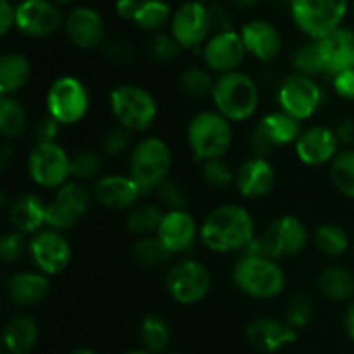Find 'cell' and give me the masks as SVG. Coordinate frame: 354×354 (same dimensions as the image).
<instances>
[{
  "label": "cell",
  "instance_id": "be15d7a7",
  "mask_svg": "<svg viewBox=\"0 0 354 354\" xmlns=\"http://www.w3.org/2000/svg\"><path fill=\"white\" fill-rule=\"evenodd\" d=\"M166 354H183V353H176V351H173V353H166Z\"/></svg>",
  "mask_w": 354,
  "mask_h": 354
},
{
  "label": "cell",
  "instance_id": "6da1fadb",
  "mask_svg": "<svg viewBox=\"0 0 354 354\" xmlns=\"http://www.w3.org/2000/svg\"><path fill=\"white\" fill-rule=\"evenodd\" d=\"M199 235L203 244L213 252H245L256 241V225L244 206L223 204L207 214Z\"/></svg>",
  "mask_w": 354,
  "mask_h": 354
},
{
  "label": "cell",
  "instance_id": "9f6ffc18",
  "mask_svg": "<svg viewBox=\"0 0 354 354\" xmlns=\"http://www.w3.org/2000/svg\"><path fill=\"white\" fill-rule=\"evenodd\" d=\"M344 330H346V334H348V337L354 342V301L353 303H349V306L346 308Z\"/></svg>",
  "mask_w": 354,
  "mask_h": 354
},
{
  "label": "cell",
  "instance_id": "b9f144b4",
  "mask_svg": "<svg viewBox=\"0 0 354 354\" xmlns=\"http://www.w3.org/2000/svg\"><path fill=\"white\" fill-rule=\"evenodd\" d=\"M315 304L308 294H296L287 304L286 322L294 328L306 327L310 320L313 318Z\"/></svg>",
  "mask_w": 354,
  "mask_h": 354
},
{
  "label": "cell",
  "instance_id": "94428289",
  "mask_svg": "<svg viewBox=\"0 0 354 354\" xmlns=\"http://www.w3.org/2000/svg\"><path fill=\"white\" fill-rule=\"evenodd\" d=\"M50 2H54V3H62V6H64V3H71L73 0H50Z\"/></svg>",
  "mask_w": 354,
  "mask_h": 354
},
{
  "label": "cell",
  "instance_id": "7a4b0ae2",
  "mask_svg": "<svg viewBox=\"0 0 354 354\" xmlns=\"http://www.w3.org/2000/svg\"><path fill=\"white\" fill-rule=\"evenodd\" d=\"M235 287L254 299H273L286 289V273L277 259L259 252H244L232 270Z\"/></svg>",
  "mask_w": 354,
  "mask_h": 354
},
{
  "label": "cell",
  "instance_id": "ffe728a7",
  "mask_svg": "<svg viewBox=\"0 0 354 354\" xmlns=\"http://www.w3.org/2000/svg\"><path fill=\"white\" fill-rule=\"evenodd\" d=\"M66 35L75 47L82 50H92L104 44V19L92 7H76L69 12L64 23Z\"/></svg>",
  "mask_w": 354,
  "mask_h": 354
},
{
  "label": "cell",
  "instance_id": "f5cc1de1",
  "mask_svg": "<svg viewBox=\"0 0 354 354\" xmlns=\"http://www.w3.org/2000/svg\"><path fill=\"white\" fill-rule=\"evenodd\" d=\"M209 14H211V24H213V28H216V33L218 31H230L232 30L230 12H228L225 7H221V6L211 7Z\"/></svg>",
  "mask_w": 354,
  "mask_h": 354
},
{
  "label": "cell",
  "instance_id": "60d3db41",
  "mask_svg": "<svg viewBox=\"0 0 354 354\" xmlns=\"http://www.w3.org/2000/svg\"><path fill=\"white\" fill-rule=\"evenodd\" d=\"M102 168V156L95 151H90V149L76 152L71 158V176L75 180H78V182L100 178Z\"/></svg>",
  "mask_w": 354,
  "mask_h": 354
},
{
  "label": "cell",
  "instance_id": "ba28073f",
  "mask_svg": "<svg viewBox=\"0 0 354 354\" xmlns=\"http://www.w3.org/2000/svg\"><path fill=\"white\" fill-rule=\"evenodd\" d=\"M48 116L59 124H76L86 116L90 109V95L85 83L71 75L59 76L48 86L47 99Z\"/></svg>",
  "mask_w": 354,
  "mask_h": 354
},
{
  "label": "cell",
  "instance_id": "484cf974",
  "mask_svg": "<svg viewBox=\"0 0 354 354\" xmlns=\"http://www.w3.org/2000/svg\"><path fill=\"white\" fill-rule=\"evenodd\" d=\"M9 223L16 232L35 235L47 225V204L37 194H21L9 207Z\"/></svg>",
  "mask_w": 354,
  "mask_h": 354
},
{
  "label": "cell",
  "instance_id": "7c38bea8",
  "mask_svg": "<svg viewBox=\"0 0 354 354\" xmlns=\"http://www.w3.org/2000/svg\"><path fill=\"white\" fill-rule=\"evenodd\" d=\"M322 99H324V93H322L320 85L310 76L297 75V73L287 76L280 83L279 92H277L280 111L297 121L310 120L320 107Z\"/></svg>",
  "mask_w": 354,
  "mask_h": 354
},
{
  "label": "cell",
  "instance_id": "603a6c76",
  "mask_svg": "<svg viewBox=\"0 0 354 354\" xmlns=\"http://www.w3.org/2000/svg\"><path fill=\"white\" fill-rule=\"evenodd\" d=\"M245 334H248L249 342L263 353L282 351L287 346L294 344L297 339L296 328L290 327L287 322L277 320L272 317H261L252 320L248 325Z\"/></svg>",
  "mask_w": 354,
  "mask_h": 354
},
{
  "label": "cell",
  "instance_id": "91938a15",
  "mask_svg": "<svg viewBox=\"0 0 354 354\" xmlns=\"http://www.w3.org/2000/svg\"><path fill=\"white\" fill-rule=\"evenodd\" d=\"M69 354H95V353L88 348H80V349H75V351L69 353Z\"/></svg>",
  "mask_w": 354,
  "mask_h": 354
},
{
  "label": "cell",
  "instance_id": "e575fe53",
  "mask_svg": "<svg viewBox=\"0 0 354 354\" xmlns=\"http://www.w3.org/2000/svg\"><path fill=\"white\" fill-rule=\"evenodd\" d=\"M171 9L165 0H140V7L135 14L133 23L140 30L159 33L166 23L171 21Z\"/></svg>",
  "mask_w": 354,
  "mask_h": 354
},
{
  "label": "cell",
  "instance_id": "f35d334b",
  "mask_svg": "<svg viewBox=\"0 0 354 354\" xmlns=\"http://www.w3.org/2000/svg\"><path fill=\"white\" fill-rule=\"evenodd\" d=\"M315 244L324 254L341 256L348 251L349 235L339 225L324 223L315 230Z\"/></svg>",
  "mask_w": 354,
  "mask_h": 354
},
{
  "label": "cell",
  "instance_id": "3957f363",
  "mask_svg": "<svg viewBox=\"0 0 354 354\" xmlns=\"http://www.w3.org/2000/svg\"><path fill=\"white\" fill-rule=\"evenodd\" d=\"M211 97L218 113L232 123L249 120L259 107L258 85L248 73L239 69L218 76Z\"/></svg>",
  "mask_w": 354,
  "mask_h": 354
},
{
  "label": "cell",
  "instance_id": "30bf717a",
  "mask_svg": "<svg viewBox=\"0 0 354 354\" xmlns=\"http://www.w3.org/2000/svg\"><path fill=\"white\" fill-rule=\"evenodd\" d=\"M28 173L44 189H61L71 178V158L57 142L35 144L28 156Z\"/></svg>",
  "mask_w": 354,
  "mask_h": 354
},
{
  "label": "cell",
  "instance_id": "4fadbf2b",
  "mask_svg": "<svg viewBox=\"0 0 354 354\" xmlns=\"http://www.w3.org/2000/svg\"><path fill=\"white\" fill-rule=\"evenodd\" d=\"M171 35L180 47L187 50H196V48L204 47L209 40V33L213 30L211 24L209 9L203 2L190 0L180 6L173 12L171 21Z\"/></svg>",
  "mask_w": 354,
  "mask_h": 354
},
{
  "label": "cell",
  "instance_id": "680465c9",
  "mask_svg": "<svg viewBox=\"0 0 354 354\" xmlns=\"http://www.w3.org/2000/svg\"><path fill=\"white\" fill-rule=\"evenodd\" d=\"M234 3H237L239 7H252L259 2V0H232Z\"/></svg>",
  "mask_w": 354,
  "mask_h": 354
},
{
  "label": "cell",
  "instance_id": "8d00e7d4",
  "mask_svg": "<svg viewBox=\"0 0 354 354\" xmlns=\"http://www.w3.org/2000/svg\"><path fill=\"white\" fill-rule=\"evenodd\" d=\"M330 180L342 196L354 199V149H346L330 162Z\"/></svg>",
  "mask_w": 354,
  "mask_h": 354
},
{
  "label": "cell",
  "instance_id": "ac0fdd59",
  "mask_svg": "<svg viewBox=\"0 0 354 354\" xmlns=\"http://www.w3.org/2000/svg\"><path fill=\"white\" fill-rule=\"evenodd\" d=\"M296 154L306 166L328 165L339 154V138L328 127H310L296 140Z\"/></svg>",
  "mask_w": 354,
  "mask_h": 354
},
{
  "label": "cell",
  "instance_id": "681fc988",
  "mask_svg": "<svg viewBox=\"0 0 354 354\" xmlns=\"http://www.w3.org/2000/svg\"><path fill=\"white\" fill-rule=\"evenodd\" d=\"M59 130H61V124L54 118H44V120H40L35 124V144H52V142H57Z\"/></svg>",
  "mask_w": 354,
  "mask_h": 354
},
{
  "label": "cell",
  "instance_id": "f546056e",
  "mask_svg": "<svg viewBox=\"0 0 354 354\" xmlns=\"http://www.w3.org/2000/svg\"><path fill=\"white\" fill-rule=\"evenodd\" d=\"M318 289L327 299H351L354 296V273L344 266H328L318 277Z\"/></svg>",
  "mask_w": 354,
  "mask_h": 354
},
{
  "label": "cell",
  "instance_id": "8992f818",
  "mask_svg": "<svg viewBox=\"0 0 354 354\" xmlns=\"http://www.w3.org/2000/svg\"><path fill=\"white\" fill-rule=\"evenodd\" d=\"M109 100L114 118L128 131L149 130L158 116V102L144 86L124 83L111 92Z\"/></svg>",
  "mask_w": 354,
  "mask_h": 354
},
{
  "label": "cell",
  "instance_id": "bcb514c9",
  "mask_svg": "<svg viewBox=\"0 0 354 354\" xmlns=\"http://www.w3.org/2000/svg\"><path fill=\"white\" fill-rule=\"evenodd\" d=\"M159 199L165 204L168 211L185 209L187 207V196L183 192L182 187L175 183L173 180H166L161 187H159Z\"/></svg>",
  "mask_w": 354,
  "mask_h": 354
},
{
  "label": "cell",
  "instance_id": "d6986e66",
  "mask_svg": "<svg viewBox=\"0 0 354 354\" xmlns=\"http://www.w3.org/2000/svg\"><path fill=\"white\" fill-rule=\"evenodd\" d=\"M277 183V171L263 156L245 159L235 171V187L245 199H261L268 196Z\"/></svg>",
  "mask_w": 354,
  "mask_h": 354
},
{
  "label": "cell",
  "instance_id": "03108f58",
  "mask_svg": "<svg viewBox=\"0 0 354 354\" xmlns=\"http://www.w3.org/2000/svg\"><path fill=\"white\" fill-rule=\"evenodd\" d=\"M9 2H12V3H14V2H16V0H9Z\"/></svg>",
  "mask_w": 354,
  "mask_h": 354
},
{
  "label": "cell",
  "instance_id": "7402d4cb",
  "mask_svg": "<svg viewBox=\"0 0 354 354\" xmlns=\"http://www.w3.org/2000/svg\"><path fill=\"white\" fill-rule=\"evenodd\" d=\"M156 235L171 254H182L196 244L199 230L189 211L176 209L166 211Z\"/></svg>",
  "mask_w": 354,
  "mask_h": 354
},
{
  "label": "cell",
  "instance_id": "11a10c76",
  "mask_svg": "<svg viewBox=\"0 0 354 354\" xmlns=\"http://www.w3.org/2000/svg\"><path fill=\"white\" fill-rule=\"evenodd\" d=\"M335 135L339 138V144L349 145L354 142V121L353 120H341L335 127Z\"/></svg>",
  "mask_w": 354,
  "mask_h": 354
},
{
  "label": "cell",
  "instance_id": "4dcf8cb0",
  "mask_svg": "<svg viewBox=\"0 0 354 354\" xmlns=\"http://www.w3.org/2000/svg\"><path fill=\"white\" fill-rule=\"evenodd\" d=\"M28 113L23 104L14 97L0 99V133L7 140H16L26 131Z\"/></svg>",
  "mask_w": 354,
  "mask_h": 354
},
{
  "label": "cell",
  "instance_id": "f907efd6",
  "mask_svg": "<svg viewBox=\"0 0 354 354\" xmlns=\"http://www.w3.org/2000/svg\"><path fill=\"white\" fill-rule=\"evenodd\" d=\"M335 93L344 100H354V69H348L344 73H339L332 80Z\"/></svg>",
  "mask_w": 354,
  "mask_h": 354
},
{
  "label": "cell",
  "instance_id": "d4e9b609",
  "mask_svg": "<svg viewBox=\"0 0 354 354\" xmlns=\"http://www.w3.org/2000/svg\"><path fill=\"white\" fill-rule=\"evenodd\" d=\"M248 54L261 62H270L280 54L282 38L273 23L266 19H252L239 31Z\"/></svg>",
  "mask_w": 354,
  "mask_h": 354
},
{
  "label": "cell",
  "instance_id": "7dc6e473",
  "mask_svg": "<svg viewBox=\"0 0 354 354\" xmlns=\"http://www.w3.org/2000/svg\"><path fill=\"white\" fill-rule=\"evenodd\" d=\"M131 131L124 130V128H114V130L107 131L106 137L102 140V149L106 154L109 156H120L130 147Z\"/></svg>",
  "mask_w": 354,
  "mask_h": 354
},
{
  "label": "cell",
  "instance_id": "cb8c5ba5",
  "mask_svg": "<svg viewBox=\"0 0 354 354\" xmlns=\"http://www.w3.org/2000/svg\"><path fill=\"white\" fill-rule=\"evenodd\" d=\"M318 41L325 75L337 76L348 69H354V31L341 26Z\"/></svg>",
  "mask_w": 354,
  "mask_h": 354
},
{
  "label": "cell",
  "instance_id": "4316f807",
  "mask_svg": "<svg viewBox=\"0 0 354 354\" xmlns=\"http://www.w3.org/2000/svg\"><path fill=\"white\" fill-rule=\"evenodd\" d=\"M50 290L47 275L40 272H17L7 282V296L17 308H31L40 304Z\"/></svg>",
  "mask_w": 354,
  "mask_h": 354
},
{
  "label": "cell",
  "instance_id": "7bdbcfd3",
  "mask_svg": "<svg viewBox=\"0 0 354 354\" xmlns=\"http://www.w3.org/2000/svg\"><path fill=\"white\" fill-rule=\"evenodd\" d=\"M203 178L213 189H227L235 183V171L223 158L203 162Z\"/></svg>",
  "mask_w": 354,
  "mask_h": 354
},
{
  "label": "cell",
  "instance_id": "e0dca14e",
  "mask_svg": "<svg viewBox=\"0 0 354 354\" xmlns=\"http://www.w3.org/2000/svg\"><path fill=\"white\" fill-rule=\"evenodd\" d=\"M61 24V12L50 0H21L16 6V28L26 37H50Z\"/></svg>",
  "mask_w": 354,
  "mask_h": 354
},
{
  "label": "cell",
  "instance_id": "c3c4849f",
  "mask_svg": "<svg viewBox=\"0 0 354 354\" xmlns=\"http://www.w3.org/2000/svg\"><path fill=\"white\" fill-rule=\"evenodd\" d=\"M104 55L118 64H130L135 59V50L124 40H107L104 41Z\"/></svg>",
  "mask_w": 354,
  "mask_h": 354
},
{
  "label": "cell",
  "instance_id": "52a82bcc",
  "mask_svg": "<svg viewBox=\"0 0 354 354\" xmlns=\"http://www.w3.org/2000/svg\"><path fill=\"white\" fill-rule=\"evenodd\" d=\"M348 0H290L294 23L311 40H322L342 26Z\"/></svg>",
  "mask_w": 354,
  "mask_h": 354
},
{
  "label": "cell",
  "instance_id": "277c9868",
  "mask_svg": "<svg viewBox=\"0 0 354 354\" xmlns=\"http://www.w3.org/2000/svg\"><path fill=\"white\" fill-rule=\"evenodd\" d=\"M187 142L194 158L199 162L221 159L234 142L232 121L218 111H203L190 120Z\"/></svg>",
  "mask_w": 354,
  "mask_h": 354
},
{
  "label": "cell",
  "instance_id": "9c48e42d",
  "mask_svg": "<svg viewBox=\"0 0 354 354\" xmlns=\"http://www.w3.org/2000/svg\"><path fill=\"white\" fill-rule=\"evenodd\" d=\"M166 290L175 303L192 306L206 299L211 290V273L196 259H183L169 266L166 273Z\"/></svg>",
  "mask_w": 354,
  "mask_h": 354
},
{
  "label": "cell",
  "instance_id": "6f0895ef",
  "mask_svg": "<svg viewBox=\"0 0 354 354\" xmlns=\"http://www.w3.org/2000/svg\"><path fill=\"white\" fill-rule=\"evenodd\" d=\"M10 159H12V149L9 145H3L2 151H0V165H2L3 169L9 168Z\"/></svg>",
  "mask_w": 354,
  "mask_h": 354
},
{
  "label": "cell",
  "instance_id": "5b68a950",
  "mask_svg": "<svg viewBox=\"0 0 354 354\" xmlns=\"http://www.w3.org/2000/svg\"><path fill=\"white\" fill-rule=\"evenodd\" d=\"M171 165L169 145L159 137H145L131 151L128 175L133 178L142 194H149L158 190L168 180Z\"/></svg>",
  "mask_w": 354,
  "mask_h": 354
},
{
  "label": "cell",
  "instance_id": "f6af8a7d",
  "mask_svg": "<svg viewBox=\"0 0 354 354\" xmlns=\"http://www.w3.org/2000/svg\"><path fill=\"white\" fill-rule=\"evenodd\" d=\"M28 245L30 241H26V235L16 230L7 232L0 239V259L6 265L17 261L28 251Z\"/></svg>",
  "mask_w": 354,
  "mask_h": 354
},
{
  "label": "cell",
  "instance_id": "2e32d148",
  "mask_svg": "<svg viewBox=\"0 0 354 354\" xmlns=\"http://www.w3.org/2000/svg\"><path fill=\"white\" fill-rule=\"evenodd\" d=\"M245 50L244 41L241 33L235 30L218 31L203 47L204 64L209 68V71L227 75V73L237 71L239 66L244 61Z\"/></svg>",
  "mask_w": 354,
  "mask_h": 354
},
{
  "label": "cell",
  "instance_id": "9a60e30c",
  "mask_svg": "<svg viewBox=\"0 0 354 354\" xmlns=\"http://www.w3.org/2000/svg\"><path fill=\"white\" fill-rule=\"evenodd\" d=\"M301 133H303L301 121L294 120L283 111H277V113L266 114L258 121V124L252 130L251 145L256 156L266 158L275 149L296 144Z\"/></svg>",
  "mask_w": 354,
  "mask_h": 354
},
{
  "label": "cell",
  "instance_id": "8fae6325",
  "mask_svg": "<svg viewBox=\"0 0 354 354\" xmlns=\"http://www.w3.org/2000/svg\"><path fill=\"white\" fill-rule=\"evenodd\" d=\"M310 234L303 221L292 214L275 218L259 239L263 254L273 259H287L301 254L306 249Z\"/></svg>",
  "mask_w": 354,
  "mask_h": 354
},
{
  "label": "cell",
  "instance_id": "44dd1931",
  "mask_svg": "<svg viewBox=\"0 0 354 354\" xmlns=\"http://www.w3.org/2000/svg\"><path fill=\"white\" fill-rule=\"evenodd\" d=\"M140 196L144 194L130 175L100 176L93 187V199L113 211H130L137 206Z\"/></svg>",
  "mask_w": 354,
  "mask_h": 354
},
{
  "label": "cell",
  "instance_id": "6125c7cd",
  "mask_svg": "<svg viewBox=\"0 0 354 354\" xmlns=\"http://www.w3.org/2000/svg\"><path fill=\"white\" fill-rule=\"evenodd\" d=\"M124 354H152V353H149V351H128Z\"/></svg>",
  "mask_w": 354,
  "mask_h": 354
},
{
  "label": "cell",
  "instance_id": "d590c367",
  "mask_svg": "<svg viewBox=\"0 0 354 354\" xmlns=\"http://www.w3.org/2000/svg\"><path fill=\"white\" fill-rule=\"evenodd\" d=\"M131 254H133V259L138 263V265L145 266V268H158V266L166 265L171 258V252L165 248L159 237H152V235H147V237H140L133 244V249H131Z\"/></svg>",
  "mask_w": 354,
  "mask_h": 354
},
{
  "label": "cell",
  "instance_id": "5bb4252c",
  "mask_svg": "<svg viewBox=\"0 0 354 354\" xmlns=\"http://www.w3.org/2000/svg\"><path fill=\"white\" fill-rule=\"evenodd\" d=\"M31 261L44 275H59L71 261V244L62 232L44 228L30 237L28 245Z\"/></svg>",
  "mask_w": 354,
  "mask_h": 354
},
{
  "label": "cell",
  "instance_id": "d6a6232c",
  "mask_svg": "<svg viewBox=\"0 0 354 354\" xmlns=\"http://www.w3.org/2000/svg\"><path fill=\"white\" fill-rule=\"evenodd\" d=\"M138 334L149 353H162L171 341V328L161 315H147L142 318Z\"/></svg>",
  "mask_w": 354,
  "mask_h": 354
},
{
  "label": "cell",
  "instance_id": "f1b7e54d",
  "mask_svg": "<svg viewBox=\"0 0 354 354\" xmlns=\"http://www.w3.org/2000/svg\"><path fill=\"white\" fill-rule=\"evenodd\" d=\"M31 64L26 55L7 52L0 59V92L2 97L16 93L30 82Z\"/></svg>",
  "mask_w": 354,
  "mask_h": 354
},
{
  "label": "cell",
  "instance_id": "74e56055",
  "mask_svg": "<svg viewBox=\"0 0 354 354\" xmlns=\"http://www.w3.org/2000/svg\"><path fill=\"white\" fill-rule=\"evenodd\" d=\"M178 83L185 95L192 97V99H204L207 95H213L216 80L213 78L211 71H207V69L192 66V68L185 69L180 75Z\"/></svg>",
  "mask_w": 354,
  "mask_h": 354
},
{
  "label": "cell",
  "instance_id": "836d02e7",
  "mask_svg": "<svg viewBox=\"0 0 354 354\" xmlns=\"http://www.w3.org/2000/svg\"><path fill=\"white\" fill-rule=\"evenodd\" d=\"M52 201H55L59 206L64 207L71 216H75L80 221L82 216H85L86 211H88L90 203H92V196H90V192L82 182H78V180H69L61 189H57L55 197Z\"/></svg>",
  "mask_w": 354,
  "mask_h": 354
},
{
  "label": "cell",
  "instance_id": "816d5d0a",
  "mask_svg": "<svg viewBox=\"0 0 354 354\" xmlns=\"http://www.w3.org/2000/svg\"><path fill=\"white\" fill-rule=\"evenodd\" d=\"M16 26V6L9 0H0V33L7 35Z\"/></svg>",
  "mask_w": 354,
  "mask_h": 354
},
{
  "label": "cell",
  "instance_id": "db71d44e",
  "mask_svg": "<svg viewBox=\"0 0 354 354\" xmlns=\"http://www.w3.org/2000/svg\"><path fill=\"white\" fill-rule=\"evenodd\" d=\"M138 7H140V0H118L116 14L121 17V19L133 21Z\"/></svg>",
  "mask_w": 354,
  "mask_h": 354
},
{
  "label": "cell",
  "instance_id": "1f68e13d",
  "mask_svg": "<svg viewBox=\"0 0 354 354\" xmlns=\"http://www.w3.org/2000/svg\"><path fill=\"white\" fill-rule=\"evenodd\" d=\"M165 213L166 211H162L158 204H137V206L128 211L127 228L133 235H138V237H147L154 232L158 234Z\"/></svg>",
  "mask_w": 354,
  "mask_h": 354
},
{
  "label": "cell",
  "instance_id": "e7e4bbea",
  "mask_svg": "<svg viewBox=\"0 0 354 354\" xmlns=\"http://www.w3.org/2000/svg\"><path fill=\"white\" fill-rule=\"evenodd\" d=\"M196 2H207V0H196Z\"/></svg>",
  "mask_w": 354,
  "mask_h": 354
},
{
  "label": "cell",
  "instance_id": "83f0119b",
  "mask_svg": "<svg viewBox=\"0 0 354 354\" xmlns=\"http://www.w3.org/2000/svg\"><path fill=\"white\" fill-rule=\"evenodd\" d=\"M3 348L10 354H31L38 341V325L28 315L10 318L2 332Z\"/></svg>",
  "mask_w": 354,
  "mask_h": 354
},
{
  "label": "cell",
  "instance_id": "ab89813d",
  "mask_svg": "<svg viewBox=\"0 0 354 354\" xmlns=\"http://www.w3.org/2000/svg\"><path fill=\"white\" fill-rule=\"evenodd\" d=\"M292 66L294 71H296L297 75L310 76V78L318 75H325L324 59H322L318 41L313 40L306 45H301V47L294 52Z\"/></svg>",
  "mask_w": 354,
  "mask_h": 354
},
{
  "label": "cell",
  "instance_id": "ee69618b",
  "mask_svg": "<svg viewBox=\"0 0 354 354\" xmlns=\"http://www.w3.org/2000/svg\"><path fill=\"white\" fill-rule=\"evenodd\" d=\"M147 50L156 61L159 62H169L173 59H176L182 52V47H180L178 41L173 38V35H166V33H154L149 40Z\"/></svg>",
  "mask_w": 354,
  "mask_h": 354
}]
</instances>
